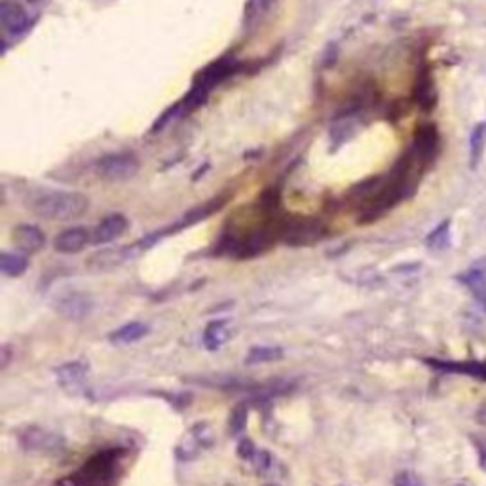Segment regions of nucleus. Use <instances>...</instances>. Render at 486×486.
Here are the masks:
<instances>
[{"mask_svg":"<svg viewBox=\"0 0 486 486\" xmlns=\"http://www.w3.org/2000/svg\"><path fill=\"white\" fill-rule=\"evenodd\" d=\"M274 2H276V0H255V4L259 10H268V8L272 6Z\"/></svg>","mask_w":486,"mask_h":486,"instance_id":"28","label":"nucleus"},{"mask_svg":"<svg viewBox=\"0 0 486 486\" xmlns=\"http://www.w3.org/2000/svg\"><path fill=\"white\" fill-rule=\"evenodd\" d=\"M448 226H450L448 222H443L437 230L429 234L428 236L429 247H433V249H441V247H445L446 242H448Z\"/></svg>","mask_w":486,"mask_h":486,"instance_id":"24","label":"nucleus"},{"mask_svg":"<svg viewBox=\"0 0 486 486\" xmlns=\"http://www.w3.org/2000/svg\"><path fill=\"white\" fill-rule=\"evenodd\" d=\"M148 335V327L145 323H139V321H134V323H128L116 329L114 333H110L109 340L112 344H134V342L141 340Z\"/></svg>","mask_w":486,"mask_h":486,"instance_id":"14","label":"nucleus"},{"mask_svg":"<svg viewBox=\"0 0 486 486\" xmlns=\"http://www.w3.org/2000/svg\"><path fill=\"white\" fill-rule=\"evenodd\" d=\"M27 268H29V262H27L25 256L16 255V253H8V251H4V253L0 255V270H2V274L8 276V278H19V276H23V274L27 272Z\"/></svg>","mask_w":486,"mask_h":486,"instance_id":"20","label":"nucleus"},{"mask_svg":"<svg viewBox=\"0 0 486 486\" xmlns=\"http://www.w3.org/2000/svg\"><path fill=\"white\" fill-rule=\"evenodd\" d=\"M128 230V219L124 215H109L104 217L101 222L97 225V228L93 230L92 234V242L95 245H101V243H110L118 239V237Z\"/></svg>","mask_w":486,"mask_h":486,"instance_id":"11","label":"nucleus"},{"mask_svg":"<svg viewBox=\"0 0 486 486\" xmlns=\"http://www.w3.org/2000/svg\"><path fill=\"white\" fill-rule=\"evenodd\" d=\"M202 429L203 423L196 426V428L190 431V441H186V443H183L180 448H177V456H179L180 460H192V458L198 454V450H200V446L209 445L207 435L202 433Z\"/></svg>","mask_w":486,"mask_h":486,"instance_id":"19","label":"nucleus"},{"mask_svg":"<svg viewBox=\"0 0 486 486\" xmlns=\"http://www.w3.org/2000/svg\"><path fill=\"white\" fill-rule=\"evenodd\" d=\"M255 445L251 443L249 439H243L242 443H239V450H237V454H239V458H243V460H253V456H255Z\"/></svg>","mask_w":486,"mask_h":486,"instance_id":"26","label":"nucleus"},{"mask_svg":"<svg viewBox=\"0 0 486 486\" xmlns=\"http://www.w3.org/2000/svg\"><path fill=\"white\" fill-rule=\"evenodd\" d=\"M431 367L443 369V371H454L460 374H469V377L486 380V363H477V361H468V363H441V361H428Z\"/></svg>","mask_w":486,"mask_h":486,"instance_id":"15","label":"nucleus"},{"mask_svg":"<svg viewBox=\"0 0 486 486\" xmlns=\"http://www.w3.org/2000/svg\"><path fill=\"white\" fill-rule=\"evenodd\" d=\"M284 357V350L274 346H256L249 350L245 363L256 364V363H272V361H279Z\"/></svg>","mask_w":486,"mask_h":486,"instance_id":"21","label":"nucleus"},{"mask_svg":"<svg viewBox=\"0 0 486 486\" xmlns=\"http://www.w3.org/2000/svg\"><path fill=\"white\" fill-rule=\"evenodd\" d=\"M58 382L65 389H80L84 386V380L87 377V363L86 361H72V363H65L55 371Z\"/></svg>","mask_w":486,"mask_h":486,"instance_id":"13","label":"nucleus"},{"mask_svg":"<svg viewBox=\"0 0 486 486\" xmlns=\"http://www.w3.org/2000/svg\"><path fill=\"white\" fill-rule=\"evenodd\" d=\"M122 256H124V253H122V249H107V251H101V253H97V255H93L90 261H87V264H90V268H107V266H116L118 262L122 261Z\"/></svg>","mask_w":486,"mask_h":486,"instance_id":"22","label":"nucleus"},{"mask_svg":"<svg viewBox=\"0 0 486 486\" xmlns=\"http://www.w3.org/2000/svg\"><path fill=\"white\" fill-rule=\"evenodd\" d=\"M122 454L124 452L120 448L97 452L78 471L59 480L58 486H112L118 475Z\"/></svg>","mask_w":486,"mask_h":486,"instance_id":"2","label":"nucleus"},{"mask_svg":"<svg viewBox=\"0 0 486 486\" xmlns=\"http://www.w3.org/2000/svg\"><path fill=\"white\" fill-rule=\"evenodd\" d=\"M477 422L482 423V426H486V403L480 406L479 411H477Z\"/></svg>","mask_w":486,"mask_h":486,"instance_id":"27","label":"nucleus"},{"mask_svg":"<svg viewBox=\"0 0 486 486\" xmlns=\"http://www.w3.org/2000/svg\"><path fill=\"white\" fill-rule=\"evenodd\" d=\"M414 97L416 103L422 109H431L435 104V86L431 82L429 72H420L416 80V87H414Z\"/></svg>","mask_w":486,"mask_h":486,"instance_id":"17","label":"nucleus"},{"mask_svg":"<svg viewBox=\"0 0 486 486\" xmlns=\"http://www.w3.org/2000/svg\"><path fill=\"white\" fill-rule=\"evenodd\" d=\"M245 426H247V409L242 405V406H237V409H234L230 414V420H228V429H230V435H234V437L242 435Z\"/></svg>","mask_w":486,"mask_h":486,"instance_id":"23","label":"nucleus"},{"mask_svg":"<svg viewBox=\"0 0 486 486\" xmlns=\"http://www.w3.org/2000/svg\"><path fill=\"white\" fill-rule=\"evenodd\" d=\"M394 486H422V480L418 479L416 475L411 471H403L395 477Z\"/></svg>","mask_w":486,"mask_h":486,"instance_id":"25","label":"nucleus"},{"mask_svg":"<svg viewBox=\"0 0 486 486\" xmlns=\"http://www.w3.org/2000/svg\"><path fill=\"white\" fill-rule=\"evenodd\" d=\"M0 21L4 25L8 33H23L31 27L29 14L25 12V8L18 4L16 0H2L0 4Z\"/></svg>","mask_w":486,"mask_h":486,"instance_id":"8","label":"nucleus"},{"mask_svg":"<svg viewBox=\"0 0 486 486\" xmlns=\"http://www.w3.org/2000/svg\"><path fill=\"white\" fill-rule=\"evenodd\" d=\"M323 222L315 219H298L281 222V237L289 245H310L325 236Z\"/></svg>","mask_w":486,"mask_h":486,"instance_id":"6","label":"nucleus"},{"mask_svg":"<svg viewBox=\"0 0 486 486\" xmlns=\"http://www.w3.org/2000/svg\"><path fill=\"white\" fill-rule=\"evenodd\" d=\"M228 340V327L225 321H213L207 325V329L203 333V346L209 352H217L222 347Z\"/></svg>","mask_w":486,"mask_h":486,"instance_id":"16","label":"nucleus"},{"mask_svg":"<svg viewBox=\"0 0 486 486\" xmlns=\"http://www.w3.org/2000/svg\"><path fill=\"white\" fill-rule=\"evenodd\" d=\"M19 445L27 452H36V454H59L65 450V439L61 435L48 431L42 428H27L23 433L19 435Z\"/></svg>","mask_w":486,"mask_h":486,"instance_id":"5","label":"nucleus"},{"mask_svg":"<svg viewBox=\"0 0 486 486\" xmlns=\"http://www.w3.org/2000/svg\"><path fill=\"white\" fill-rule=\"evenodd\" d=\"M95 171L99 177L110 183H124L134 179L139 171V160L129 152H114L99 158L95 163Z\"/></svg>","mask_w":486,"mask_h":486,"instance_id":"4","label":"nucleus"},{"mask_svg":"<svg viewBox=\"0 0 486 486\" xmlns=\"http://www.w3.org/2000/svg\"><path fill=\"white\" fill-rule=\"evenodd\" d=\"M437 148H439V135H437V129L433 126H422V128L416 129V135H414V145H412L411 151L416 154V158L420 162L426 166L428 162H431L437 154Z\"/></svg>","mask_w":486,"mask_h":486,"instance_id":"9","label":"nucleus"},{"mask_svg":"<svg viewBox=\"0 0 486 486\" xmlns=\"http://www.w3.org/2000/svg\"><path fill=\"white\" fill-rule=\"evenodd\" d=\"M12 242L23 253H36L46 245V236L38 226L19 225L14 228Z\"/></svg>","mask_w":486,"mask_h":486,"instance_id":"10","label":"nucleus"},{"mask_svg":"<svg viewBox=\"0 0 486 486\" xmlns=\"http://www.w3.org/2000/svg\"><path fill=\"white\" fill-rule=\"evenodd\" d=\"M31 211L40 219L69 222L80 219L90 207V200L80 192L48 190L31 200Z\"/></svg>","mask_w":486,"mask_h":486,"instance_id":"1","label":"nucleus"},{"mask_svg":"<svg viewBox=\"0 0 486 486\" xmlns=\"http://www.w3.org/2000/svg\"><path fill=\"white\" fill-rule=\"evenodd\" d=\"M239 70V61L232 58H222L217 59L213 63H209L203 70H200L196 75V80H194V87L190 90V93L186 95L185 107L188 110L196 109L200 104L205 101L207 93L211 92V87L219 86L220 82L230 78L232 75H236Z\"/></svg>","mask_w":486,"mask_h":486,"instance_id":"3","label":"nucleus"},{"mask_svg":"<svg viewBox=\"0 0 486 486\" xmlns=\"http://www.w3.org/2000/svg\"><path fill=\"white\" fill-rule=\"evenodd\" d=\"M29 2H33V4H36V2H40V0H29Z\"/></svg>","mask_w":486,"mask_h":486,"instance_id":"29","label":"nucleus"},{"mask_svg":"<svg viewBox=\"0 0 486 486\" xmlns=\"http://www.w3.org/2000/svg\"><path fill=\"white\" fill-rule=\"evenodd\" d=\"M55 310H58L59 315H63L67 319H72V321H82L86 319L93 310V301L90 295H84V293H72V295L61 296L55 304Z\"/></svg>","mask_w":486,"mask_h":486,"instance_id":"7","label":"nucleus"},{"mask_svg":"<svg viewBox=\"0 0 486 486\" xmlns=\"http://www.w3.org/2000/svg\"><path fill=\"white\" fill-rule=\"evenodd\" d=\"M92 242V236L86 228H69V230L61 232L55 239H53V247L58 253H63V255H75L78 251H82L86 247L87 243Z\"/></svg>","mask_w":486,"mask_h":486,"instance_id":"12","label":"nucleus"},{"mask_svg":"<svg viewBox=\"0 0 486 486\" xmlns=\"http://www.w3.org/2000/svg\"><path fill=\"white\" fill-rule=\"evenodd\" d=\"M462 284L471 291L475 301L486 310V276L482 270H471L462 278Z\"/></svg>","mask_w":486,"mask_h":486,"instance_id":"18","label":"nucleus"}]
</instances>
